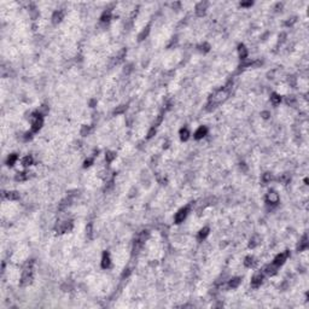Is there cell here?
Segmentation results:
<instances>
[{"label":"cell","instance_id":"1","mask_svg":"<svg viewBox=\"0 0 309 309\" xmlns=\"http://www.w3.org/2000/svg\"><path fill=\"white\" fill-rule=\"evenodd\" d=\"M228 93H229V87L221 88V89H219L217 92H215L214 94L210 97V99H209V103H208L209 109H211V108H215V106L219 105L220 103H222L223 100H226V98L228 97Z\"/></svg>","mask_w":309,"mask_h":309},{"label":"cell","instance_id":"2","mask_svg":"<svg viewBox=\"0 0 309 309\" xmlns=\"http://www.w3.org/2000/svg\"><path fill=\"white\" fill-rule=\"evenodd\" d=\"M33 280V269L30 266L25 268L23 270V274H22V279H21V285L25 286V285H29Z\"/></svg>","mask_w":309,"mask_h":309},{"label":"cell","instance_id":"3","mask_svg":"<svg viewBox=\"0 0 309 309\" xmlns=\"http://www.w3.org/2000/svg\"><path fill=\"white\" fill-rule=\"evenodd\" d=\"M40 114H35L34 115V118H33V124H32V129H33V132H38L40 128H41V124H42V120H41V117H40Z\"/></svg>","mask_w":309,"mask_h":309},{"label":"cell","instance_id":"4","mask_svg":"<svg viewBox=\"0 0 309 309\" xmlns=\"http://www.w3.org/2000/svg\"><path fill=\"white\" fill-rule=\"evenodd\" d=\"M287 256H289V252H283V254H280V255H278L275 258H274V262L273 263L275 264V266H280V264H283L285 262V260L287 258Z\"/></svg>","mask_w":309,"mask_h":309},{"label":"cell","instance_id":"5","mask_svg":"<svg viewBox=\"0 0 309 309\" xmlns=\"http://www.w3.org/2000/svg\"><path fill=\"white\" fill-rule=\"evenodd\" d=\"M262 279H263V275L261 273H257L254 275L252 280H251V286L252 287H258L261 285V283H262Z\"/></svg>","mask_w":309,"mask_h":309},{"label":"cell","instance_id":"6","mask_svg":"<svg viewBox=\"0 0 309 309\" xmlns=\"http://www.w3.org/2000/svg\"><path fill=\"white\" fill-rule=\"evenodd\" d=\"M207 6H208V4L205 3V1H204V3H203V1H202V3H199L196 6V13L198 15V16H203V15L205 13Z\"/></svg>","mask_w":309,"mask_h":309},{"label":"cell","instance_id":"7","mask_svg":"<svg viewBox=\"0 0 309 309\" xmlns=\"http://www.w3.org/2000/svg\"><path fill=\"white\" fill-rule=\"evenodd\" d=\"M186 214H187V208H184L181 210L175 215V222L176 223H180V222L184 221V219L186 217Z\"/></svg>","mask_w":309,"mask_h":309},{"label":"cell","instance_id":"8","mask_svg":"<svg viewBox=\"0 0 309 309\" xmlns=\"http://www.w3.org/2000/svg\"><path fill=\"white\" fill-rule=\"evenodd\" d=\"M278 200H279V196H278L277 192H274V191H272V192H269L267 194V202L268 203H272V204H277Z\"/></svg>","mask_w":309,"mask_h":309},{"label":"cell","instance_id":"9","mask_svg":"<svg viewBox=\"0 0 309 309\" xmlns=\"http://www.w3.org/2000/svg\"><path fill=\"white\" fill-rule=\"evenodd\" d=\"M207 132H208V129L205 127H200V128L197 129L196 133H194V138H196V139H202L203 137L207 135Z\"/></svg>","mask_w":309,"mask_h":309},{"label":"cell","instance_id":"10","mask_svg":"<svg viewBox=\"0 0 309 309\" xmlns=\"http://www.w3.org/2000/svg\"><path fill=\"white\" fill-rule=\"evenodd\" d=\"M102 267L103 268H109L110 267V257L109 254H104L103 255V260H102Z\"/></svg>","mask_w":309,"mask_h":309},{"label":"cell","instance_id":"11","mask_svg":"<svg viewBox=\"0 0 309 309\" xmlns=\"http://www.w3.org/2000/svg\"><path fill=\"white\" fill-rule=\"evenodd\" d=\"M62 18H63V12L62 11H56L54 13H53V23H58V22L62 21Z\"/></svg>","mask_w":309,"mask_h":309},{"label":"cell","instance_id":"12","mask_svg":"<svg viewBox=\"0 0 309 309\" xmlns=\"http://www.w3.org/2000/svg\"><path fill=\"white\" fill-rule=\"evenodd\" d=\"M277 268L278 266H275V264H269V266H267V267L264 268V273L267 274H275V272H277Z\"/></svg>","mask_w":309,"mask_h":309},{"label":"cell","instance_id":"13","mask_svg":"<svg viewBox=\"0 0 309 309\" xmlns=\"http://www.w3.org/2000/svg\"><path fill=\"white\" fill-rule=\"evenodd\" d=\"M239 56H240L242 59H245L246 56H248V51H246V48H245V46L244 45L239 46Z\"/></svg>","mask_w":309,"mask_h":309},{"label":"cell","instance_id":"14","mask_svg":"<svg viewBox=\"0 0 309 309\" xmlns=\"http://www.w3.org/2000/svg\"><path fill=\"white\" fill-rule=\"evenodd\" d=\"M308 246V239H307V237H303V239L299 242V245H298V250L299 251H302V250H304Z\"/></svg>","mask_w":309,"mask_h":309},{"label":"cell","instance_id":"15","mask_svg":"<svg viewBox=\"0 0 309 309\" xmlns=\"http://www.w3.org/2000/svg\"><path fill=\"white\" fill-rule=\"evenodd\" d=\"M6 198L7 199H11V200H16L19 198V194H18L17 192H15V191H12V192H7L6 193Z\"/></svg>","mask_w":309,"mask_h":309},{"label":"cell","instance_id":"16","mask_svg":"<svg viewBox=\"0 0 309 309\" xmlns=\"http://www.w3.org/2000/svg\"><path fill=\"white\" fill-rule=\"evenodd\" d=\"M280 100H281L280 97H279L277 93H273V94H272V97H270V102L273 103L274 105H278V104L280 103Z\"/></svg>","mask_w":309,"mask_h":309},{"label":"cell","instance_id":"17","mask_svg":"<svg viewBox=\"0 0 309 309\" xmlns=\"http://www.w3.org/2000/svg\"><path fill=\"white\" fill-rule=\"evenodd\" d=\"M188 135H190V133H188V130H187L186 128H184V129L180 130V137H181L182 140H187V139H188Z\"/></svg>","mask_w":309,"mask_h":309},{"label":"cell","instance_id":"18","mask_svg":"<svg viewBox=\"0 0 309 309\" xmlns=\"http://www.w3.org/2000/svg\"><path fill=\"white\" fill-rule=\"evenodd\" d=\"M28 178V174L27 173H18L17 175H16V180L17 181H23V180H25Z\"/></svg>","mask_w":309,"mask_h":309},{"label":"cell","instance_id":"19","mask_svg":"<svg viewBox=\"0 0 309 309\" xmlns=\"http://www.w3.org/2000/svg\"><path fill=\"white\" fill-rule=\"evenodd\" d=\"M208 233H209V228H208V227H205V228H203V229H200L199 235H198V238H199V239L205 238V237L208 235Z\"/></svg>","mask_w":309,"mask_h":309},{"label":"cell","instance_id":"20","mask_svg":"<svg viewBox=\"0 0 309 309\" xmlns=\"http://www.w3.org/2000/svg\"><path fill=\"white\" fill-rule=\"evenodd\" d=\"M239 283H240V279H239V278H234V279H232V280L229 281V286L234 289L239 285Z\"/></svg>","mask_w":309,"mask_h":309},{"label":"cell","instance_id":"21","mask_svg":"<svg viewBox=\"0 0 309 309\" xmlns=\"http://www.w3.org/2000/svg\"><path fill=\"white\" fill-rule=\"evenodd\" d=\"M110 17H111V11H110V10H108V11H105V12L103 13V16H102V21H103V22L109 21V19H110Z\"/></svg>","mask_w":309,"mask_h":309},{"label":"cell","instance_id":"22","mask_svg":"<svg viewBox=\"0 0 309 309\" xmlns=\"http://www.w3.org/2000/svg\"><path fill=\"white\" fill-rule=\"evenodd\" d=\"M17 161V156L16 154H10V157L7 159V164L9 165H13V163Z\"/></svg>","mask_w":309,"mask_h":309},{"label":"cell","instance_id":"23","mask_svg":"<svg viewBox=\"0 0 309 309\" xmlns=\"http://www.w3.org/2000/svg\"><path fill=\"white\" fill-rule=\"evenodd\" d=\"M23 165H29V164H32L33 163V158L30 157V156H27V157H24L23 158Z\"/></svg>","mask_w":309,"mask_h":309},{"label":"cell","instance_id":"24","mask_svg":"<svg viewBox=\"0 0 309 309\" xmlns=\"http://www.w3.org/2000/svg\"><path fill=\"white\" fill-rule=\"evenodd\" d=\"M258 240H260V239H258V237H257V235H255V237H254V238L251 239V240H250V244H249V245L251 246V248L256 246L257 244H258Z\"/></svg>","mask_w":309,"mask_h":309},{"label":"cell","instance_id":"25","mask_svg":"<svg viewBox=\"0 0 309 309\" xmlns=\"http://www.w3.org/2000/svg\"><path fill=\"white\" fill-rule=\"evenodd\" d=\"M252 264H254V257H251V256L246 257L245 258V266L246 267H250V266H252Z\"/></svg>","mask_w":309,"mask_h":309},{"label":"cell","instance_id":"26","mask_svg":"<svg viewBox=\"0 0 309 309\" xmlns=\"http://www.w3.org/2000/svg\"><path fill=\"white\" fill-rule=\"evenodd\" d=\"M272 180V175H270L269 173H266L263 176H262V181H263L264 184H267L268 181H270Z\"/></svg>","mask_w":309,"mask_h":309},{"label":"cell","instance_id":"27","mask_svg":"<svg viewBox=\"0 0 309 309\" xmlns=\"http://www.w3.org/2000/svg\"><path fill=\"white\" fill-rule=\"evenodd\" d=\"M115 156H116V154L114 153V152H108V153H106V156H105V159L108 162H111L114 158H115Z\"/></svg>","mask_w":309,"mask_h":309},{"label":"cell","instance_id":"28","mask_svg":"<svg viewBox=\"0 0 309 309\" xmlns=\"http://www.w3.org/2000/svg\"><path fill=\"white\" fill-rule=\"evenodd\" d=\"M148 33H149V29H146V30H144V32L141 33L140 35H139V40H143V39L145 38V36L148 35Z\"/></svg>","mask_w":309,"mask_h":309},{"label":"cell","instance_id":"29","mask_svg":"<svg viewBox=\"0 0 309 309\" xmlns=\"http://www.w3.org/2000/svg\"><path fill=\"white\" fill-rule=\"evenodd\" d=\"M161 122H162V116L159 115V116H158V117H157V120L154 121L153 126H154V127H157V126H158V124H159V123H161Z\"/></svg>","mask_w":309,"mask_h":309},{"label":"cell","instance_id":"30","mask_svg":"<svg viewBox=\"0 0 309 309\" xmlns=\"http://www.w3.org/2000/svg\"><path fill=\"white\" fill-rule=\"evenodd\" d=\"M88 132H89V128L85 126L83 128H82V130H81V134H82V135H86V134H87Z\"/></svg>","mask_w":309,"mask_h":309},{"label":"cell","instance_id":"31","mask_svg":"<svg viewBox=\"0 0 309 309\" xmlns=\"http://www.w3.org/2000/svg\"><path fill=\"white\" fill-rule=\"evenodd\" d=\"M124 109H126V106L121 105V108H118V109H117V110H115V114H120V113H122V111H124Z\"/></svg>","mask_w":309,"mask_h":309},{"label":"cell","instance_id":"32","mask_svg":"<svg viewBox=\"0 0 309 309\" xmlns=\"http://www.w3.org/2000/svg\"><path fill=\"white\" fill-rule=\"evenodd\" d=\"M154 132H156V129H154V127H152L151 130H150V132H149V134H148V138H151L152 135L154 134Z\"/></svg>","mask_w":309,"mask_h":309},{"label":"cell","instance_id":"33","mask_svg":"<svg viewBox=\"0 0 309 309\" xmlns=\"http://www.w3.org/2000/svg\"><path fill=\"white\" fill-rule=\"evenodd\" d=\"M92 158H88V159H86V162H85V167H88V165H91V163H92Z\"/></svg>","mask_w":309,"mask_h":309},{"label":"cell","instance_id":"34","mask_svg":"<svg viewBox=\"0 0 309 309\" xmlns=\"http://www.w3.org/2000/svg\"><path fill=\"white\" fill-rule=\"evenodd\" d=\"M289 180V176L287 175H284V176H281L280 178V181H283V182H286Z\"/></svg>","mask_w":309,"mask_h":309},{"label":"cell","instance_id":"35","mask_svg":"<svg viewBox=\"0 0 309 309\" xmlns=\"http://www.w3.org/2000/svg\"><path fill=\"white\" fill-rule=\"evenodd\" d=\"M240 5H242V6H251V5H252V1H248V3H242Z\"/></svg>","mask_w":309,"mask_h":309},{"label":"cell","instance_id":"36","mask_svg":"<svg viewBox=\"0 0 309 309\" xmlns=\"http://www.w3.org/2000/svg\"><path fill=\"white\" fill-rule=\"evenodd\" d=\"M262 115H263V117H264V118H267V117H268V113H263V114H262Z\"/></svg>","mask_w":309,"mask_h":309}]
</instances>
